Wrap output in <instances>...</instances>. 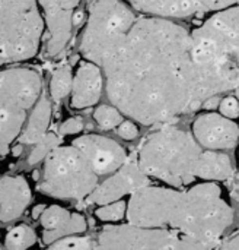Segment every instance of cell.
<instances>
[{"mask_svg": "<svg viewBox=\"0 0 239 250\" xmlns=\"http://www.w3.org/2000/svg\"><path fill=\"white\" fill-rule=\"evenodd\" d=\"M31 188L22 176H3L0 182V220L9 223L22 215L31 202Z\"/></svg>", "mask_w": 239, "mask_h": 250, "instance_id": "cell-15", "label": "cell"}, {"mask_svg": "<svg viewBox=\"0 0 239 250\" xmlns=\"http://www.w3.org/2000/svg\"><path fill=\"white\" fill-rule=\"evenodd\" d=\"M193 135L206 149L226 151L237 145L239 126L222 113H206L194 120Z\"/></svg>", "mask_w": 239, "mask_h": 250, "instance_id": "cell-11", "label": "cell"}, {"mask_svg": "<svg viewBox=\"0 0 239 250\" xmlns=\"http://www.w3.org/2000/svg\"><path fill=\"white\" fill-rule=\"evenodd\" d=\"M88 229V223H86V218L80 214H72V218L70 221L57 229V230H44V234H42V243L45 246H51L53 243H55L57 240L66 237V236H72V234H82L85 233Z\"/></svg>", "mask_w": 239, "mask_h": 250, "instance_id": "cell-19", "label": "cell"}, {"mask_svg": "<svg viewBox=\"0 0 239 250\" xmlns=\"http://www.w3.org/2000/svg\"><path fill=\"white\" fill-rule=\"evenodd\" d=\"M41 4L45 23L48 29V44L47 53L50 56H57L66 47L73 23V7H70L64 0H38Z\"/></svg>", "mask_w": 239, "mask_h": 250, "instance_id": "cell-13", "label": "cell"}, {"mask_svg": "<svg viewBox=\"0 0 239 250\" xmlns=\"http://www.w3.org/2000/svg\"><path fill=\"white\" fill-rule=\"evenodd\" d=\"M129 204L126 201H115L107 205H102L95 211V215L102 221H120L127 212Z\"/></svg>", "mask_w": 239, "mask_h": 250, "instance_id": "cell-25", "label": "cell"}, {"mask_svg": "<svg viewBox=\"0 0 239 250\" xmlns=\"http://www.w3.org/2000/svg\"><path fill=\"white\" fill-rule=\"evenodd\" d=\"M51 120V103L45 95H41L28 122V126L19 136V142L23 145L38 142L47 132Z\"/></svg>", "mask_w": 239, "mask_h": 250, "instance_id": "cell-18", "label": "cell"}, {"mask_svg": "<svg viewBox=\"0 0 239 250\" xmlns=\"http://www.w3.org/2000/svg\"><path fill=\"white\" fill-rule=\"evenodd\" d=\"M35 242H37L35 231L26 224H19L12 230H9L4 239V246L9 250H23L35 245Z\"/></svg>", "mask_w": 239, "mask_h": 250, "instance_id": "cell-20", "label": "cell"}, {"mask_svg": "<svg viewBox=\"0 0 239 250\" xmlns=\"http://www.w3.org/2000/svg\"><path fill=\"white\" fill-rule=\"evenodd\" d=\"M219 248H222V249H239V234L232 237V239H229V240H226Z\"/></svg>", "mask_w": 239, "mask_h": 250, "instance_id": "cell-31", "label": "cell"}, {"mask_svg": "<svg viewBox=\"0 0 239 250\" xmlns=\"http://www.w3.org/2000/svg\"><path fill=\"white\" fill-rule=\"evenodd\" d=\"M93 119L95 122L99 125V127H102L104 130H111L115 129L117 126H120L124 120H123V114L120 113V110L114 105H101L93 111Z\"/></svg>", "mask_w": 239, "mask_h": 250, "instance_id": "cell-22", "label": "cell"}, {"mask_svg": "<svg viewBox=\"0 0 239 250\" xmlns=\"http://www.w3.org/2000/svg\"><path fill=\"white\" fill-rule=\"evenodd\" d=\"M80 21H82V13H80V12L74 13V16H73V23H74V25H77Z\"/></svg>", "mask_w": 239, "mask_h": 250, "instance_id": "cell-34", "label": "cell"}, {"mask_svg": "<svg viewBox=\"0 0 239 250\" xmlns=\"http://www.w3.org/2000/svg\"><path fill=\"white\" fill-rule=\"evenodd\" d=\"M44 21L37 0H0L1 64L32 59L39 48Z\"/></svg>", "mask_w": 239, "mask_h": 250, "instance_id": "cell-5", "label": "cell"}, {"mask_svg": "<svg viewBox=\"0 0 239 250\" xmlns=\"http://www.w3.org/2000/svg\"><path fill=\"white\" fill-rule=\"evenodd\" d=\"M234 199L237 201V204H238V207H239V192H237V193H234Z\"/></svg>", "mask_w": 239, "mask_h": 250, "instance_id": "cell-36", "label": "cell"}, {"mask_svg": "<svg viewBox=\"0 0 239 250\" xmlns=\"http://www.w3.org/2000/svg\"><path fill=\"white\" fill-rule=\"evenodd\" d=\"M150 185L149 176L142 170L139 161H126L107 180L96 186V189L86 198L88 204L107 205L120 201L126 195H133L142 188Z\"/></svg>", "mask_w": 239, "mask_h": 250, "instance_id": "cell-10", "label": "cell"}, {"mask_svg": "<svg viewBox=\"0 0 239 250\" xmlns=\"http://www.w3.org/2000/svg\"><path fill=\"white\" fill-rule=\"evenodd\" d=\"M53 249H67V250H85V249H92L93 245L88 237H79V236H66L60 240H57L55 243L51 245Z\"/></svg>", "mask_w": 239, "mask_h": 250, "instance_id": "cell-26", "label": "cell"}, {"mask_svg": "<svg viewBox=\"0 0 239 250\" xmlns=\"http://www.w3.org/2000/svg\"><path fill=\"white\" fill-rule=\"evenodd\" d=\"M136 15L123 0H96L91 7L89 21L82 37V54L102 66V63L123 44Z\"/></svg>", "mask_w": 239, "mask_h": 250, "instance_id": "cell-7", "label": "cell"}, {"mask_svg": "<svg viewBox=\"0 0 239 250\" xmlns=\"http://www.w3.org/2000/svg\"><path fill=\"white\" fill-rule=\"evenodd\" d=\"M99 249H206L175 230L129 226H105L98 236Z\"/></svg>", "mask_w": 239, "mask_h": 250, "instance_id": "cell-9", "label": "cell"}, {"mask_svg": "<svg viewBox=\"0 0 239 250\" xmlns=\"http://www.w3.org/2000/svg\"><path fill=\"white\" fill-rule=\"evenodd\" d=\"M23 144H20L19 142V145H15V148L12 149V154H13V157H19L20 154H22V151H23V146H22Z\"/></svg>", "mask_w": 239, "mask_h": 250, "instance_id": "cell-33", "label": "cell"}, {"mask_svg": "<svg viewBox=\"0 0 239 250\" xmlns=\"http://www.w3.org/2000/svg\"><path fill=\"white\" fill-rule=\"evenodd\" d=\"M98 177L76 145L57 146L45 158L39 190L60 199L82 201L96 189Z\"/></svg>", "mask_w": 239, "mask_h": 250, "instance_id": "cell-8", "label": "cell"}, {"mask_svg": "<svg viewBox=\"0 0 239 250\" xmlns=\"http://www.w3.org/2000/svg\"><path fill=\"white\" fill-rule=\"evenodd\" d=\"M73 78L74 76L72 75L70 66L58 67L53 73V78H51V82H50L51 98H54L57 101V100H61V98L67 97L73 89Z\"/></svg>", "mask_w": 239, "mask_h": 250, "instance_id": "cell-21", "label": "cell"}, {"mask_svg": "<svg viewBox=\"0 0 239 250\" xmlns=\"http://www.w3.org/2000/svg\"><path fill=\"white\" fill-rule=\"evenodd\" d=\"M219 111L223 114V116H226V117H229V119H238L239 117V100L238 97L235 95V97H232V95H229V97H225L222 101H221V105H219Z\"/></svg>", "mask_w": 239, "mask_h": 250, "instance_id": "cell-27", "label": "cell"}, {"mask_svg": "<svg viewBox=\"0 0 239 250\" xmlns=\"http://www.w3.org/2000/svg\"><path fill=\"white\" fill-rule=\"evenodd\" d=\"M102 94V72L101 66L93 62H83L73 78L72 107L88 108L95 105Z\"/></svg>", "mask_w": 239, "mask_h": 250, "instance_id": "cell-14", "label": "cell"}, {"mask_svg": "<svg viewBox=\"0 0 239 250\" xmlns=\"http://www.w3.org/2000/svg\"><path fill=\"white\" fill-rule=\"evenodd\" d=\"M72 218V214L57 205H53L50 208H47L44 211V214L41 215V224L45 230H57L63 226H66Z\"/></svg>", "mask_w": 239, "mask_h": 250, "instance_id": "cell-23", "label": "cell"}, {"mask_svg": "<svg viewBox=\"0 0 239 250\" xmlns=\"http://www.w3.org/2000/svg\"><path fill=\"white\" fill-rule=\"evenodd\" d=\"M219 105H221V98H219V95H213V97L204 100V103H203L202 107H204L206 110H215V108H219Z\"/></svg>", "mask_w": 239, "mask_h": 250, "instance_id": "cell-30", "label": "cell"}, {"mask_svg": "<svg viewBox=\"0 0 239 250\" xmlns=\"http://www.w3.org/2000/svg\"><path fill=\"white\" fill-rule=\"evenodd\" d=\"M82 129H83L82 120L76 117H70L66 122H63V125L60 126V135H74L82 132Z\"/></svg>", "mask_w": 239, "mask_h": 250, "instance_id": "cell-28", "label": "cell"}, {"mask_svg": "<svg viewBox=\"0 0 239 250\" xmlns=\"http://www.w3.org/2000/svg\"><path fill=\"white\" fill-rule=\"evenodd\" d=\"M196 104L235 91L239 85V6L215 12L191 32Z\"/></svg>", "mask_w": 239, "mask_h": 250, "instance_id": "cell-3", "label": "cell"}, {"mask_svg": "<svg viewBox=\"0 0 239 250\" xmlns=\"http://www.w3.org/2000/svg\"><path fill=\"white\" fill-rule=\"evenodd\" d=\"M136 10L161 18H187L202 13L196 0H124Z\"/></svg>", "mask_w": 239, "mask_h": 250, "instance_id": "cell-16", "label": "cell"}, {"mask_svg": "<svg viewBox=\"0 0 239 250\" xmlns=\"http://www.w3.org/2000/svg\"><path fill=\"white\" fill-rule=\"evenodd\" d=\"M110 101L142 125L197 110L191 34L168 18H139L102 63Z\"/></svg>", "mask_w": 239, "mask_h": 250, "instance_id": "cell-1", "label": "cell"}, {"mask_svg": "<svg viewBox=\"0 0 239 250\" xmlns=\"http://www.w3.org/2000/svg\"><path fill=\"white\" fill-rule=\"evenodd\" d=\"M38 177H39L38 171H34V173H32V179H34V180H38Z\"/></svg>", "mask_w": 239, "mask_h": 250, "instance_id": "cell-35", "label": "cell"}, {"mask_svg": "<svg viewBox=\"0 0 239 250\" xmlns=\"http://www.w3.org/2000/svg\"><path fill=\"white\" fill-rule=\"evenodd\" d=\"M118 135L126 141H133L139 135V127L133 122H123L118 126Z\"/></svg>", "mask_w": 239, "mask_h": 250, "instance_id": "cell-29", "label": "cell"}, {"mask_svg": "<svg viewBox=\"0 0 239 250\" xmlns=\"http://www.w3.org/2000/svg\"><path fill=\"white\" fill-rule=\"evenodd\" d=\"M235 95L238 97V100H239V85L237 86V89H235Z\"/></svg>", "mask_w": 239, "mask_h": 250, "instance_id": "cell-37", "label": "cell"}, {"mask_svg": "<svg viewBox=\"0 0 239 250\" xmlns=\"http://www.w3.org/2000/svg\"><path fill=\"white\" fill-rule=\"evenodd\" d=\"M127 220L140 227L175 230L212 249L221 246V237L232 226L234 209L215 182L200 183L187 192L149 185L131 195Z\"/></svg>", "mask_w": 239, "mask_h": 250, "instance_id": "cell-2", "label": "cell"}, {"mask_svg": "<svg viewBox=\"0 0 239 250\" xmlns=\"http://www.w3.org/2000/svg\"><path fill=\"white\" fill-rule=\"evenodd\" d=\"M234 174V167L231 158L223 154L222 151L206 149L203 151L199 167H197V177L203 180L212 182H223L228 180Z\"/></svg>", "mask_w": 239, "mask_h": 250, "instance_id": "cell-17", "label": "cell"}, {"mask_svg": "<svg viewBox=\"0 0 239 250\" xmlns=\"http://www.w3.org/2000/svg\"><path fill=\"white\" fill-rule=\"evenodd\" d=\"M45 209H47V208H45V205H44V204H39V205L34 207V209H32V218H34V220L41 218V215L44 214V211H45Z\"/></svg>", "mask_w": 239, "mask_h": 250, "instance_id": "cell-32", "label": "cell"}, {"mask_svg": "<svg viewBox=\"0 0 239 250\" xmlns=\"http://www.w3.org/2000/svg\"><path fill=\"white\" fill-rule=\"evenodd\" d=\"M203 146L193 133L174 126L153 132L140 148L139 166L149 176L169 186L181 188L197 179Z\"/></svg>", "mask_w": 239, "mask_h": 250, "instance_id": "cell-4", "label": "cell"}, {"mask_svg": "<svg viewBox=\"0 0 239 250\" xmlns=\"http://www.w3.org/2000/svg\"><path fill=\"white\" fill-rule=\"evenodd\" d=\"M73 145L85 154L98 176L112 174L127 161L126 149L115 141L101 135L80 136L73 142Z\"/></svg>", "mask_w": 239, "mask_h": 250, "instance_id": "cell-12", "label": "cell"}, {"mask_svg": "<svg viewBox=\"0 0 239 250\" xmlns=\"http://www.w3.org/2000/svg\"><path fill=\"white\" fill-rule=\"evenodd\" d=\"M35 146L32 148L31 154H29V158H28V163L31 166L34 164H38L41 160L47 158V155L57 148L58 145V138L55 133H45L38 142L34 144Z\"/></svg>", "mask_w": 239, "mask_h": 250, "instance_id": "cell-24", "label": "cell"}, {"mask_svg": "<svg viewBox=\"0 0 239 250\" xmlns=\"http://www.w3.org/2000/svg\"><path fill=\"white\" fill-rule=\"evenodd\" d=\"M41 76L25 67L4 69L0 76V154L10 151L12 142L20 136L26 110L41 97Z\"/></svg>", "mask_w": 239, "mask_h": 250, "instance_id": "cell-6", "label": "cell"}]
</instances>
